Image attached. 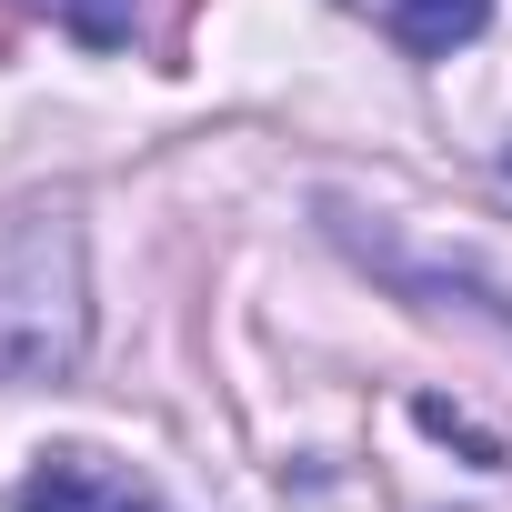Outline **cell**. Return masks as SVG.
I'll list each match as a JSON object with an SVG mask.
<instances>
[{
    "mask_svg": "<svg viewBox=\"0 0 512 512\" xmlns=\"http://www.w3.org/2000/svg\"><path fill=\"white\" fill-rule=\"evenodd\" d=\"M332 231H342V241L362 251V262H372V272H382L392 292H412L422 312H472L482 332H502V342H512V312H502V292H492L482 272H452V262H422V251H402V241H382V231H362L352 211H332Z\"/></svg>",
    "mask_w": 512,
    "mask_h": 512,
    "instance_id": "cell-2",
    "label": "cell"
},
{
    "mask_svg": "<svg viewBox=\"0 0 512 512\" xmlns=\"http://www.w3.org/2000/svg\"><path fill=\"white\" fill-rule=\"evenodd\" d=\"M21 512H151V492L101 452H41L21 482Z\"/></svg>",
    "mask_w": 512,
    "mask_h": 512,
    "instance_id": "cell-3",
    "label": "cell"
},
{
    "mask_svg": "<svg viewBox=\"0 0 512 512\" xmlns=\"http://www.w3.org/2000/svg\"><path fill=\"white\" fill-rule=\"evenodd\" d=\"M412 422H422L432 442H462L472 462H502V442H492V432H482V422H472L462 402H442V392H422V402H412Z\"/></svg>",
    "mask_w": 512,
    "mask_h": 512,
    "instance_id": "cell-6",
    "label": "cell"
},
{
    "mask_svg": "<svg viewBox=\"0 0 512 512\" xmlns=\"http://www.w3.org/2000/svg\"><path fill=\"white\" fill-rule=\"evenodd\" d=\"M91 352V282H81V231L21 221L0 231V392H41L71 382Z\"/></svg>",
    "mask_w": 512,
    "mask_h": 512,
    "instance_id": "cell-1",
    "label": "cell"
},
{
    "mask_svg": "<svg viewBox=\"0 0 512 512\" xmlns=\"http://www.w3.org/2000/svg\"><path fill=\"white\" fill-rule=\"evenodd\" d=\"M51 11H61V31L81 51H121L131 41V0H51Z\"/></svg>",
    "mask_w": 512,
    "mask_h": 512,
    "instance_id": "cell-5",
    "label": "cell"
},
{
    "mask_svg": "<svg viewBox=\"0 0 512 512\" xmlns=\"http://www.w3.org/2000/svg\"><path fill=\"white\" fill-rule=\"evenodd\" d=\"M502 181H512V151H502Z\"/></svg>",
    "mask_w": 512,
    "mask_h": 512,
    "instance_id": "cell-7",
    "label": "cell"
},
{
    "mask_svg": "<svg viewBox=\"0 0 512 512\" xmlns=\"http://www.w3.org/2000/svg\"><path fill=\"white\" fill-rule=\"evenodd\" d=\"M382 31H392V51H402V61H452L462 41H482V31H492V0H392Z\"/></svg>",
    "mask_w": 512,
    "mask_h": 512,
    "instance_id": "cell-4",
    "label": "cell"
}]
</instances>
